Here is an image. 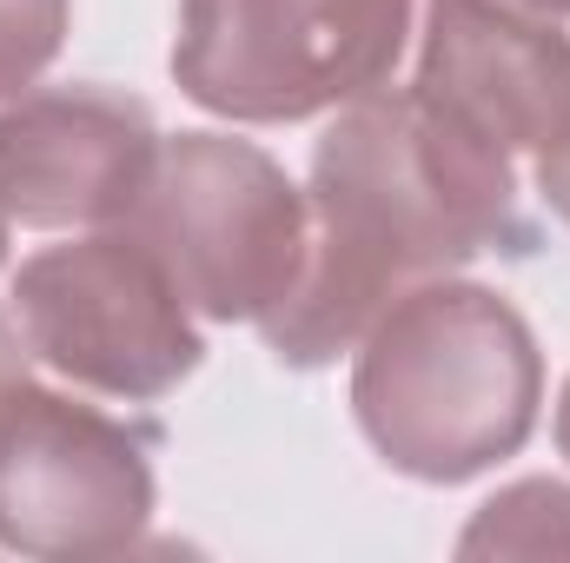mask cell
<instances>
[{
  "label": "cell",
  "mask_w": 570,
  "mask_h": 563,
  "mask_svg": "<svg viewBox=\"0 0 570 563\" xmlns=\"http://www.w3.org/2000/svg\"><path fill=\"white\" fill-rule=\"evenodd\" d=\"M0 259H7V219H0Z\"/></svg>",
  "instance_id": "obj_15"
},
{
  "label": "cell",
  "mask_w": 570,
  "mask_h": 563,
  "mask_svg": "<svg viewBox=\"0 0 570 563\" xmlns=\"http://www.w3.org/2000/svg\"><path fill=\"white\" fill-rule=\"evenodd\" d=\"M412 93L451 134L531 166L570 127V33L518 0H425Z\"/></svg>",
  "instance_id": "obj_7"
},
{
  "label": "cell",
  "mask_w": 570,
  "mask_h": 563,
  "mask_svg": "<svg viewBox=\"0 0 570 563\" xmlns=\"http://www.w3.org/2000/svg\"><path fill=\"white\" fill-rule=\"evenodd\" d=\"M73 0H0V100L27 93L67 47Z\"/></svg>",
  "instance_id": "obj_10"
},
{
  "label": "cell",
  "mask_w": 570,
  "mask_h": 563,
  "mask_svg": "<svg viewBox=\"0 0 570 563\" xmlns=\"http://www.w3.org/2000/svg\"><path fill=\"white\" fill-rule=\"evenodd\" d=\"M518 7H531V13H544V20H570V0H518Z\"/></svg>",
  "instance_id": "obj_14"
},
{
  "label": "cell",
  "mask_w": 570,
  "mask_h": 563,
  "mask_svg": "<svg viewBox=\"0 0 570 563\" xmlns=\"http://www.w3.org/2000/svg\"><path fill=\"white\" fill-rule=\"evenodd\" d=\"M531 192L551 206V219L570 233V127H564L558 146H544V152L531 159Z\"/></svg>",
  "instance_id": "obj_11"
},
{
  "label": "cell",
  "mask_w": 570,
  "mask_h": 563,
  "mask_svg": "<svg viewBox=\"0 0 570 563\" xmlns=\"http://www.w3.org/2000/svg\"><path fill=\"white\" fill-rule=\"evenodd\" d=\"M7 298L27 352L47 372L120 405L179 392L206 358L199 312L127 226H94L67 246L27 253Z\"/></svg>",
  "instance_id": "obj_5"
},
{
  "label": "cell",
  "mask_w": 570,
  "mask_h": 563,
  "mask_svg": "<svg viewBox=\"0 0 570 563\" xmlns=\"http://www.w3.org/2000/svg\"><path fill=\"white\" fill-rule=\"evenodd\" d=\"M544 412L531 318L478 279H425L352 345V418L412 484H471L518 457Z\"/></svg>",
  "instance_id": "obj_2"
},
{
  "label": "cell",
  "mask_w": 570,
  "mask_h": 563,
  "mask_svg": "<svg viewBox=\"0 0 570 563\" xmlns=\"http://www.w3.org/2000/svg\"><path fill=\"white\" fill-rule=\"evenodd\" d=\"M484 253H538L524 166L451 134L412 87H379L338 107L312 146L305 266L259 338L292 372H325L392 298Z\"/></svg>",
  "instance_id": "obj_1"
},
{
  "label": "cell",
  "mask_w": 570,
  "mask_h": 563,
  "mask_svg": "<svg viewBox=\"0 0 570 563\" xmlns=\"http://www.w3.org/2000/svg\"><path fill=\"white\" fill-rule=\"evenodd\" d=\"M153 444L120 418L20 378L0 398V551L120 557L153 524Z\"/></svg>",
  "instance_id": "obj_6"
},
{
  "label": "cell",
  "mask_w": 570,
  "mask_h": 563,
  "mask_svg": "<svg viewBox=\"0 0 570 563\" xmlns=\"http://www.w3.org/2000/svg\"><path fill=\"white\" fill-rule=\"evenodd\" d=\"M213 325H266L305 266V186L233 134H159L146 186L120 219Z\"/></svg>",
  "instance_id": "obj_4"
},
{
  "label": "cell",
  "mask_w": 570,
  "mask_h": 563,
  "mask_svg": "<svg viewBox=\"0 0 570 563\" xmlns=\"http://www.w3.org/2000/svg\"><path fill=\"white\" fill-rule=\"evenodd\" d=\"M458 557H570V484L558 477L504 484L458 531Z\"/></svg>",
  "instance_id": "obj_9"
},
{
  "label": "cell",
  "mask_w": 570,
  "mask_h": 563,
  "mask_svg": "<svg viewBox=\"0 0 570 563\" xmlns=\"http://www.w3.org/2000/svg\"><path fill=\"white\" fill-rule=\"evenodd\" d=\"M551 437H558V451L570 457V378H564V392H558V418H551Z\"/></svg>",
  "instance_id": "obj_13"
},
{
  "label": "cell",
  "mask_w": 570,
  "mask_h": 563,
  "mask_svg": "<svg viewBox=\"0 0 570 563\" xmlns=\"http://www.w3.org/2000/svg\"><path fill=\"white\" fill-rule=\"evenodd\" d=\"M412 40V0H179L173 87L233 127H298L379 87Z\"/></svg>",
  "instance_id": "obj_3"
},
{
  "label": "cell",
  "mask_w": 570,
  "mask_h": 563,
  "mask_svg": "<svg viewBox=\"0 0 570 563\" xmlns=\"http://www.w3.org/2000/svg\"><path fill=\"white\" fill-rule=\"evenodd\" d=\"M27 358H33V352H27V338H20L13 312L0 305V398H7V392H13V385L27 378Z\"/></svg>",
  "instance_id": "obj_12"
},
{
  "label": "cell",
  "mask_w": 570,
  "mask_h": 563,
  "mask_svg": "<svg viewBox=\"0 0 570 563\" xmlns=\"http://www.w3.org/2000/svg\"><path fill=\"white\" fill-rule=\"evenodd\" d=\"M153 146V107L120 87H27L0 107V219L27 233L120 226L146 186Z\"/></svg>",
  "instance_id": "obj_8"
}]
</instances>
